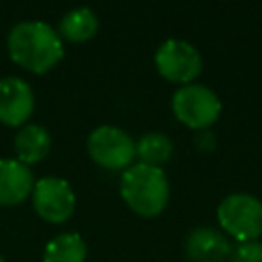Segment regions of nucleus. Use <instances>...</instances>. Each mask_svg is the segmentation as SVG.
<instances>
[{
    "instance_id": "obj_5",
    "label": "nucleus",
    "mask_w": 262,
    "mask_h": 262,
    "mask_svg": "<svg viewBox=\"0 0 262 262\" xmlns=\"http://www.w3.org/2000/svg\"><path fill=\"white\" fill-rule=\"evenodd\" d=\"M90 158L108 170H127L135 158V141L119 127H96L88 137Z\"/></svg>"
},
{
    "instance_id": "obj_12",
    "label": "nucleus",
    "mask_w": 262,
    "mask_h": 262,
    "mask_svg": "<svg viewBox=\"0 0 262 262\" xmlns=\"http://www.w3.org/2000/svg\"><path fill=\"white\" fill-rule=\"evenodd\" d=\"M59 39H68L72 43H82L88 41L96 35L98 31V18L90 8H74L66 12L59 20Z\"/></svg>"
},
{
    "instance_id": "obj_13",
    "label": "nucleus",
    "mask_w": 262,
    "mask_h": 262,
    "mask_svg": "<svg viewBox=\"0 0 262 262\" xmlns=\"http://www.w3.org/2000/svg\"><path fill=\"white\" fill-rule=\"evenodd\" d=\"M86 244L78 233L55 235L43 252V262H84Z\"/></svg>"
},
{
    "instance_id": "obj_3",
    "label": "nucleus",
    "mask_w": 262,
    "mask_h": 262,
    "mask_svg": "<svg viewBox=\"0 0 262 262\" xmlns=\"http://www.w3.org/2000/svg\"><path fill=\"white\" fill-rule=\"evenodd\" d=\"M221 227L242 242H256L262 235V201L252 194L235 192L221 201L217 209Z\"/></svg>"
},
{
    "instance_id": "obj_6",
    "label": "nucleus",
    "mask_w": 262,
    "mask_h": 262,
    "mask_svg": "<svg viewBox=\"0 0 262 262\" xmlns=\"http://www.w3.org/2000/svg\"><path fill=\"white\" fill-rule=\"evenodd\" d=\"M156 68L168 82L186 86L201 74L203 59L190 43L180 39H168L156 51Z\"/></svg>"
},
{
    "instance_id": "obj_15",
    "label": "nucleus",
    "mask_w": 262,
    "mask_h": 262,
    "mask_svg": "<svg viewBox=\"0 0 262 262\" xmlns=\"http://www.w3.org/2000/svg\"><path fill=\"white\" fill-rule=\"evenodd\" d=\"M227 262H262V242H242L231 248Z\"/></svg>"
},
{
    "instance_id": "obj_1",
    "label": "nucleus",
    "mask_w": 262,
    "mask_h": 262,
    "mask_svg": "<svg viewBox=\"0 0 262 262\" xmlns=\"http://www.w3.org/2000/svg\"><path fill=\"white\" fill-rule=\"evenodd\" d=\"M10 59L33 74H45L63 55V45L53 27L41 20L18 23L8 33Z\"/></svg>"
},
{
    "instance_id": "obj_4",
    "label": "nucleus",
    "mask_w": 262,
    "mask_h": 262,
    "mask_svg": "<svg viewBox=\"0 0 262 262\" xmlns=\"http://www.w3.org/2000/svg\"><path fill=\"white\" fill-rule=\"evenodd\" d=\"M172 111L180 123L190 129H207L221 115L217 94L201 84H186L172 96Z\"/></svg>"
},
{
    "instance_id": "obj_10",
    "label": "nucleus",
    "mask_w": 262,
    "mask_h": 262,
    "mask_svg": "<svg viewBox=\"0 0 262 262\" xmlns=\"http://www.w3.org/2000/svg\"><path fill=\"white\" fill-rule=\"evenodd\" d=\"M35 180L29 166L18 160H0V205H18L33 192Z\"/></svg>"
},
{
    "instance_id": "obj_8",
    "label": "nucleus",
    "mask_w": 262,
    "mask_h": 262,
    "mask_svg": "<svg viewBox=\"0 0 262 262\" xmlns=\"http://www.w3.org/2000/svg\"><path fill=\"white\" fill-rule=\"evenodd\" d=\"M35 108L31 86L14 76L0 80V121L8 127H20Z\"/></svg>"
},
{
    "instance_id": "obj_2",
    "label": "nucleus",
    "mask_w": 262,
    "mask_h": 262,
    "mask_svg": "<svg viewBox=\"0 0 262 262\" xmlns=\"http://www.w3.org/2000/svg\"><path fill=\"white\" fill-rule=\"evenodd\" d=\"M121 196L141 217L160 215L170 196L164 170L147 164H131L121 178Z\"/></svg>"
},
{
    "instance_id": "obj_11",
    "label": "nucleus",
    "mask_w": 262,
    "mask_h": 262,
    "mask_svg": "<svg viewBox=\"0 0 262 262\" xmlns=\"http://www.w3.org/2000/svg\"><path fill=\"white\" fill-rule=\"evenodd\" d=\"M51 149V137L45 127L41 125H25L18 129L14 137V151L18 162L29 166L41 162Z\"/></svg>"
},
{
    "instance_id": "obj_14",
    "label": "nucleus",
    "mask_w": 262,
    "mask_h": 262,
    "mask_svg": "<svg viewBox=\"0 0 262 262\" xmlns=\"http://www.w3.org/2000/svg\"><path fill=\"white\" fill-rule=\"evenodd\" d=\"M174 151L172 139L164 133H145L137 143H135V156H139L141 164L147 166H156L160 168V164H166L170 160Z\"/></svg>"
},
{
    "instance_id": "obj_16",
    "label": "nucleus",
    "mask_w": 262,
    "mask_h": 262,
    "mask_svg": "<svg viewBox=\"0 0 262 262\" xmlns=\"http://www.w3.org/2000/svg\"><path fill=\"white\" fill-rule=\"evenodd\" d=\"M0 262H4V258H2V256H0Z\"/></svg>"
},
{
    "instance_id": "obj_9",
    "label": "nucleus",
    "mask_w": 262,
    "mask_h": 262,
    "mask_svg": "<svg viewBox=\"0 0 262 262\" xmlns=\"http://www.w3.org/2000/svg\"><path fill=\"white\" fill-rule=\"evenodd\" d=\"M184 252L190 262H227L231 244L213 227H196L184 242Z\"/></svg>"
},
{
    "instance_id": "obj_7",
    "label": "nucleus",
    "mask_w": 262,
    "mask_h": 262,
    "mask_svg": "<svg viewBox=\"0 0 262 262\" xmlns=\"http://www.w3.org/2000/svg\"><path fill=\"white\" fill-rule=\"evenodd\" d=\"M33 207L41 219L49 223H63L74 213L76 196L68 180L45 176L33 186Z\"/></svg>"
}]
</instances>
